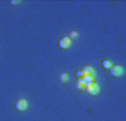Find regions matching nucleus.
<instances>
[{"instance_id": "obj_1", "label": "nucleus", "mask_w": 126, "mask_h": 121, "mask_svg": "<svg viewBox=\"0 0 126 121\" xmlns=\"http://www.w3.org/2000/svg\"><path fill=\"white\" fill-rule=\"evenodd\" d=\"M71 45V38L69 36H64L58 40V46L60 49H68Z\"/></svg>"}, {"instance_id": "obj_2", "label": "nucleus", "mask_w": 126, "mask_h": 121, "mask_svg": "<svg viewBox=\"0 0 126 121\" xmlns=\"http://www.w3.org/2000/svg\"><path fill=\"white\" fill-rule=\"evenodd\" d=\"M85 89H86V91H87L88 94H91V95H96L98 92H99V86H98V84L95 83V82H92V83L86 84Z\"/></svg>"}, {"instance_id": "obj_3", "label": "nucleus", "mask_w": 126, "mask_h": 121, "mask_svg": "<svg viewBox=\"0 0 126 121\" xmlns=\"http://www.w3.org/2000/svg\"><path fill=\"white\" fill-rule=\"evenodd\" d=\"M110 75L114 76V77H119V76L123 75L124 73V70L121 65H115V66H112L110 69Z\"/></svg>"}, {"instance_id": "obj_4", "label": "nucleus", "mask_w": 126, "mask_h": 121, "mask_svg": "<svg viewBox=\"0 0 126 121\" xmlns=\"http://www.w3.org/2000/svg\"><path fill=\"white\" fill-rule=\"evenodd\" d=\"M15 107H16V110H18V111H25L28 107V102L25 99H19L16 102Z\"/></svg>"}, {"instance_id": "obj_5", "label": "nucleus", "mask_w": 126, "mask_h": 121, "mask_svg": "<svg viewBox=\"0 0 126 121\" xmlns=\"http://www.w3.org/2000/svg\"><path fill=\"white\" fill-rule=\"evenodd\" d=\"M95 70L93 69L92 66H85L83 69V76H91V77L95 78Z\"/></svg>"}, {"instance_id": "obj_6", "label": "nucleus", "mask_w": 126, "mask_h": 121, "mask_svg": "<svg viewBox=\"0 0 126 121\" xmlns=\"http://www.w3.org/2000/svg\"><path fill=\"white\" fill-rule=\"evenodd\" d=\"M102 66L104 67L105 70H110V67L113 66V64H112V62H110V59H104L102 62Z\"/></svg>"}, {"instance_id": "obj_7", "label": "nucleus", "mask_w": 126, "mask_h": 121, "mask_svg": "<svg viewBox=\"0 0 126 121\" xmlns=\"http://www.w3.org/2000/svg\"><path fill=\"white\" fill-rule=\"evenodd\" d=\"M94 80H95V78L91 77V76H83V77L80 78V81L84 83V85H86V84H88V83H92V82H94Z\"/></svg>"}, {"instance_id": "obj_8", "label": "nucleus", "mask_w": 126, "mask_h": 121, "mask_svg": "<svg viewBox=\"0 0 126 121\" xmlns=\"http://www.w3.org/2000/svg\"><path fill=\"white\" fill-rule=\"evenodd\" d=\"M69 80V76L67 73H62L59 75V81H60V83H67Z\"/></svg>"}, {"instance_id": "obj_9", "label": "nucleus", "mask_w": 126, "mask_h": 121, "mask_svg": "<svg viewBox=\"0 0 126 121\" xmlns=\"http://www.w3.org/2000/svg\"><path fill=\"white\" fill-rule=\"evenodd\" d=\"M84 88H85V86H84V83L80 81V78H78V82H77V89H78V90H83Z\"/></svg>"}, {"instance_id": "obj_10", "label": "nucleus", "mask_w": 126, "mask_h": 121, "mask_svg": "<svg viewBox=\"0 0 126 121\" xmlns=\"http://www.w3.org/2000/svg\"><path fill=\"white\" fill-rule=\"evenodd\" d=\"M10 3H11L12 6H17V5H19L20 1L19 0H10Z\"/></svg>"}, {"instance_id": "obj_11", "label": "nucleus", "mask_w": 126, "mask_h": 121, "mask_svg": "<svg viewBox=\"0 0 126 121\" xmlns=\"http://www.w3.org/2000/svg\"><path fill=\"white\" fill-rule=\"evenodd\" d=\"M76 75L78 76V77L83 76V71H81V70H80V71H77V72H76Z\"/></svg>"}, {"instance_id": "obj_12", "label": "nucleus", "mask_w": 126, "mask_h": 121, "mask_svg": "<svg viewBox=\"0 0 126 121\" xmlns=\"http://www.w3.org/2000/svg\"><path fill=\"white\" fill-rule=\"evenodd\" d=\"M76 36H77L76 33H71V34H70V37H76Z\"/></svg>"}]
</instances>
